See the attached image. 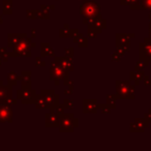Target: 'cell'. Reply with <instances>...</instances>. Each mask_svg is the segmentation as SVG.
<instances>
[{
    "instance_id": "1",
    "label": "cell",
    "mask_w": 151,
    "mask_h": 151,
    "mask_svg": "<svg viewBox=\"0 0 151 151\" xmlns=\"http://www.w3.org/2000/svg\"><path fill=\"white\" fill-rule=\"evenodd\" d=\"M116 89L118 96L121 99H132L134 95V87L127 81H118Z\"/></svg>"
},
{
    "instance_id": "2",
    "label": "cell",
    "mask_w": 151,
    "mask_h": 151,
    "mask_svg": "<svg viewBox=\"0 0 151 151\" xmlns=\"http://www.w3.org/2000/svg\"><path fill=\"white\" fill-rule=\"evenodd\" d=\"M99 5H97L94 1L92 2H87L81 6V14L84 16L86 19H93L99 15Z\"/></svg>"
},
{
    "instance_id": "3",
    "label": "cell",
    "mask_w": 151,
    "mask_h": 151,
    "mask_svg": "<svg viewBox=\"0 0 151 151\" xmlns=\"http://www.w3.org/2000/svg\"><path fill=\"white\" fill-rule=\"evenodd\" d=\"M140 57L146 61H151V37L146 38L140 45Z\"/></svg>"
},
{
    "instance_id": "4",
    "label": "cell",
    "mask_w": 151,
    "mask_h": 151,
    "mask_svg": "<svg viewBox=\"0 0 151 151\" xmlns=\"http://www.w3.org/2000/svg\"><path fill=\"white\" fill-rule=\"evenodd\" d=\"M17 46L14 49V54L13 55H17V56H28L30 55L29 50H30V46H29V40H20L19 42H17Z\"/></svg>"
},
{
    "instance_id": "5",
    "label": "cell",
    "mask_w": 151,
    "mask_h": 151,
    "mask_svg": "<svg viewBox=\"0 0 151 151\" xmlns=\"http://www.w3.org/2000/svg\"><path fill=\"white\" fill-rule=\"evenodd\" d=\"M75 117L71 114H67V115H63V118H61L60 121V130L62 132H70L75 128L76 124H73L75 121Z\"/></svg>"
},
{
    "instance_id": "6",
    "label": "cell",
    "mask_w": 151,
    "mask_h": 151,
    "mask_svg": "<svg viewBox=\"0 0 151 151\" xmlns=\"http://www.w3.org/2000/svg\"><path fill=\"white\" fill-rule=\"evenodd\" d=\"M42 97H44L45 101H46L47 107L57 108V106H58V101L56 103V101H58V95H55L53 91H48V90L42 91Z\"/></svg>"
},
{
    "instance_id": "7",
    "label": "cell",
    "mask_w": 151,
    "mask_h": 151,
    "mask_svg": "<svg viewBox=\"0 0 151 151\" xmlns=\"http://www.w3.org/2000/svg\"><path fill=\"white\" fill-rule=\"evenodd\" d=\"M18 96L22 99L23 104H31L35 103V91L34 90H24L19 91Z\"/></svg>"
},
{
    "instance_id": "8",
    "label": "cell",
    "mask_w": 151,
    "mask_h": 151,
    "mask_svg": "<svg viewBox=\"0 0 151 151\" xmlns=\"http://www.w3.org/2000/svg\"><path fill=\"white\" fill-rule=\"evenodd\" d=\"M12 121V109L9 106L0 105V122Z\"/></svg>"
},
{
    "instance_id": "9",
    "label": "cell",
    "mask_w": 151,
    "mask_h": 151,
    "mask_svg": "<svg viewBox=\"0 0 151 151\" xmlns=\"http://www.w3.org/2000/svg\"><path fill=\"white\" fill-rule=\"evenodd\" d=\"M148 126V122L146 119H137L132 124H130V130L132 132H143Z\"/></svg>"
},
{
    "instance_id": "10",
    "label": "cell",
    "mask_w": 151,
    "mask_h": 151,
    "mask_svg": "<svg viewBox=\"0 0 151 151\" xmlns=\"http://www.w3.org/2000/svg\"><path fill=\"white\" fill-rule=\"evenodd\" d=\"M46 117V124L48 127H55V126H57V124H58V116L51 113L47 114Z\"/></svg>"
},
{
    "instance_id": "11",
    "label": "cell",
    "mask_w": 151,
    "mask_h": 151,
    "mask_svg": "<svg viewBox=\"0 0 151 151\" xmlns=\"http://www.w3.org/2000/svg\"><path fill=\"white\" fill-rule=\"evenodd\" d=\"M58 62L64 69L71 70V69L73 68V63H71V60H69V59H67V58H59Z\"/></svg>"
},
{
    "instance_id": "12",
    "label": "cell",
    "mask_w": 151,
    "mask_h": 151,
    "mask_svg": "<svg viewBox=\"0 0 151 151\" xmlns=\"http://www.w3.org/2000/svg\"><path fill=\"white\" fill-rule=\"evenodd\" d=\"M130 77H132V80L136 81L137 84H138L140 81L144 80V75H143V71L136 70V69H134V71H132V73H130Z\"/></svg>"
},
{
    "instance_id": "13",
    "label": "cell",
    "mask_w": 151,
    "mask_h": 151,
    "mask_svg": "<svg viewBox=\"0 0 151 151\" xmlns=\"http://www.w3.org/2000/svg\"><path fill=\"white\" fill-rule=\"evenodd\" d=\"M11 90L7 89L6 87H0V101L3 103L2 101L7 99L9 97H11Z\"/></svg>"
},
{
    "instance_id": "14",
    "label": "cell",
    "mask_w": 151,
    "mask_h": 151,
    "mask_svg": "<svg viewBox=\"0 0 151 151\" xmlns=\"http://www.w3.org/2000/svg\"><path fill=\"white\" fill-rule=\"evenodd\" d=\"M96 107L97 104L95 101L91 99V101H85V112H88L89 109H91V112H95L96 111Z\"/></svg>"
},
{
    "instance_id": "15",
    "label": "cell",
    "mask_w": 151,
    "mask_h": 151,
    "mask_svg": "<svg viewBox=\"0 0 151 151\" xmlns=\"http://www.w3.org/2000/svg\"><path fill=\"white\" fill-rule=\"evenodd\" d=\"M147 66H148V61L140 59V60L138 61V63L136 64V70L143 71L145 69V67H147Z\"/></svg>"
},
{
    "instance_id": "16",
    "label": "cell",
    "mask_w": 151,
    "mask_h": 151,
    "mask_svg": "<svg viewBox=\"0 0 151 151\" xmlns=\"http://www.w3.org/2000/svg\"><path fill=\"white\" fill-rule=\"evenodd\" d=\"M143 2V9H151V0H142Z\"/></svg>"
},
{
    "instance_id": "17",
    "label": "cell",
    "mask_w": 151,
    "mask_h": 151,
    "mask_svg": "<svg viewBox=\"0 0 151 151\" xmlns=\"http://www.w3.org/2000/svg\"><path fill=\"white\" fill-rule=\"evenodd\" d=\"M144 83L146 85H151V80L148 78V77H144Z\"/></svg>"
},
{
    "instance_id": "18",
    "label": "cell",
    "mask_w": 151,
    "mask_h": 151,
    "mask_svg": "<svg viewBox=\"0 0 151 151\" xmlns=\"http://www.w3.org/2000/svg\"><path fill=\"white\" fill-rule=\"evenodd\" d=\"M149 37H151V25L149 26Z\"/></svg>"
},
{
    "instance_id": "19",
    "label": "cell",
    "mask_w": 151,
    "mask_h": 151,
    "mask_svg": "<svg viewBox=\"0 0 151 151\" xmlns=\"http://www.w3.org/2000/svg\"><path fill=\"white\" fill-rule=\"evenodd\" d=\"M150 16H151V13H150Z\"/></svg>"
}]
</instances>
